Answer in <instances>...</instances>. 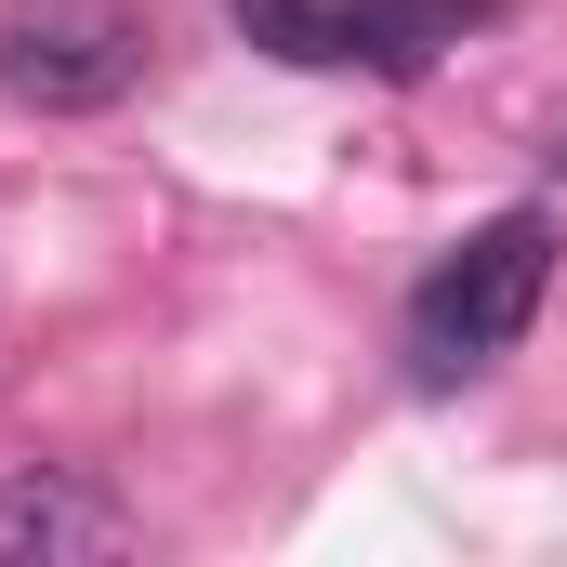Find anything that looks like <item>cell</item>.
<instances>
[{
  "label": "cell",
  "instance_id": "1",
  "mask_svg": "<svg viewBox=\"0 0 567 567\" xmlns=\"http://www.w3.org/2000/svg\"><path fill=\"white\" fill-rule=\"evenodd\" d=\"M542 290H555V212H488V225L410 290V357H423L435 383L515 357V330L542 317Z\"/></svg>",
  "mask_w": 567,
  "mask_h": 567
},
{
  "label": "cell",
  "instance_id": "2",
  "mask_svg": "<svg viewBox=\"0 0 567 567\" xmlns=\"http://www.w3.org/2000/svg\"><path fill=\"white\" fill-rule=\"evenodd\" d=\"M145 80V13L133 0H0V93L40 120H106Z\"/></svg>",
  "mask_w": 567,
  "mask_h": 567
},
{
  "label": "cell",
  "instance_id": "3",
  "mask_svg": "<svg viewBox=\"0 0 567 567\" xmlns=\"http://www.w3.org/2000/svg\"><path fill=\"white\" fill-rule=\"evenodd\" d=\"M502 0H238V27L290 66H370V80H423L462 27H488Z\"/></svg>",
  "mask_w": 567,
  "mask_h": 567
},
{
  "label": "cell",
  "instance_id": "4",
  "mask_svg": "<svg viewBox=\"0 0 567 567\" xmlns=\"http://www.w3.org/2000/svg\"><path fill=\"white\" fill-rule=\"evenodd\" d=\"M0 555L13 567H106L133 555V502L93 475H13L0 488Z\"/></svg>",
  "mask_w": 567,
  "mask_h": 567
}]
</instances>
